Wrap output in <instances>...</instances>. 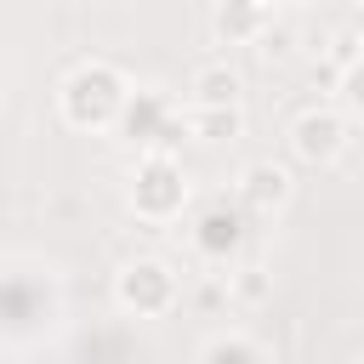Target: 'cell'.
Instances as JSON below:
<instances>
[{
	"label": "cell",
	"mask_w": 364,
	"mask_h": 364,
	"mask_svg": "<svg viewBox=\"0 0 364 364\" xmlns=\"http://www.w3.org/2000/svg\"><path fill=\"white\" fill-rule=\"evenodd\" d=\"M119 102H125V91H119L114 68H80L68 80V119L74 125H102Z\"/></svg>",
	"instance_id": "6da1fadb"
},
{
	"label": "cell",
	"mask_w": 364,
	"mask_h": 364,
	"mask_svg": "<svg viewBox=\"0 0 364 364\" xmlns=\"http://www.w3.org/2000/svg\"><path fill=\"white\" fill-rule=\"evenodd\" d=\"M119 296H125V307H142V313L165 307L171 301V267L165 262H131L119 279Z\"/></svg>",
	"instance_id": "7a4b0ae2"
},
{
	"label": "cell",
	"mask_w": 364,
	"mask_h": 364,
	"mask_svg": "<svg viewBox=\"0 0 364 364\" xmlns=\"http://www.w3.org/2000/svg\"><path fill=\"white\" fill-rule=\"evenodd\" d=\"M296 154L313 159V165L336 159V154H341V119H336V114H301V119H296Z\"/></svg>",
	"instance_id": "3957f363"
},
{
	"label": "cell",
	"mask_w": 364,
	"mask_h": 364,
	"mask_svg": "<svg viewBox=\"0 0 364 364\" xmlns=\"http://www.w3.org/2000/svg\"><path fill=\"white\" fill-rule=\"evenodd\" d=\"M176 199H182V188H176V171H171L165 159H154V165L142 171V182H136V210H148V216H165Z\"/></svg>",
	"instance_id": "277c9868"
},
{
	"label": "cell",
	"mask_w": 364,
	"mask_h": 364,
	"mask_svg": "<svg viewBox=\"0 0 364 364\" xmlns=\"http://www.w3.org/2000/svg\"><path fill=\"white\" fill-rule=\"evenodd\" d=\"M284 193H290V176H284L279 165H267V159H262V165H250V171H245V199H250V205H279Z\"/></svg>",
	"instance_id": "5b68a950"
},
{
	"label": "cell",
	"mask_w": 364,
	"mask_h": 364,
	"mask_svg": "<svg viewBox=\"0 0 364 364\" xmlns=\"http://www.w3.org/2000/svg\"><path fill=\"white\" fill-rule=\"evenodd\" d=\"M193 91H199L205 108H233V97H239V74H233V68H199Z\"/></svg>",
	"instance_id": "8992f818"
},
{
	"label": "cell",
	"mask_w": 364,
	"mask_h": 364,
	"mask_svg": "<svg viewBox=\"0 0 364 364\" xmlns=\"http://www.w3.org/2000/svg\"><path fill=\"white\" fill-rule=\"evenodd\" d=\"M199 228H205V233H199V245H205V250H228V245L239 239V216H228V210H210Z\"/></svg>",
	"instance_id": "52a82bcc"
},
{
	"label": "cell",
	"mask_w": 364,
	"mask_h": 364,
	"mask_svg": "<svg viewBox=\"0 0 364 364\" xmlns=\"http://www.w3.org/2000/svg\"><path fill=\"white\" fill-rule=\"evenodd\" d=\"M256 0H233V6H222V34H250L256 28Z\"/></svg>",
	"instance_id": "ba28073f"
},
{
	"label": "cell",
	"mask_w": 364,
	"mask_h": 364,
	"mask_svg": "<svg viewBox=\"0 0 364 364\" xmlns=\"http://www.w3.org/2000/svg\"><path fill=\"white\" fill-rule=\"evenodd\" d=\"M205 364H256V353H250L245 341H216V347L205 353Z\"/></svg>",
	"instance_id": "9c48e42d"
},
{
	"label": "cell",
	"mask_w": 364,
	"mask_h": 364,
	"mask_svg": "<svg viewBox=\"0 0 364 364\" xmlns=\"http://www.w3.org/2000/svg\"><path fill=\"white\" fill-rule=\"evenodd\" d=\"M353 102H358V108H364V68H358V74H353Z\"/></svg>",
	"instance_id": "30bf717a"
}]
</instances>
